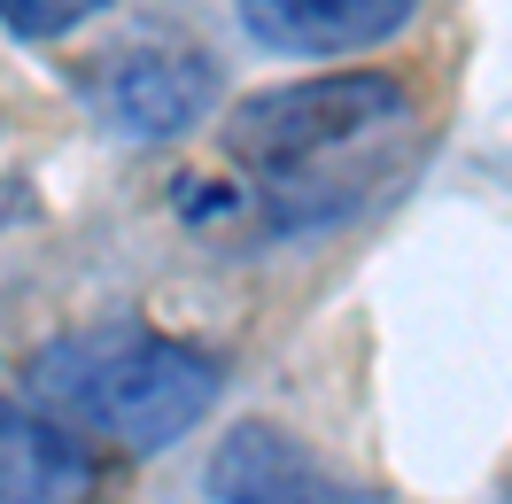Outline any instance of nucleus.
<instances>
[{"instance_id":"1","label":"nucleus","mask_w":512,"mask_h":504,"mask_svg":"<svg viewBox=\"0 0 512 504\" xmlns=\"http://www.w3.org/2000/svg\"><path fill=\"white\" fill-rule=\"evenodd\" d=\"M396 132H412L404 78H388V70H319V78H288V86H264V94L241 101L225 117V156L249 171V194L272 218L288 210V194H311V187L334 194V218H342L373 194L365 156ZM303 225H319L311 202H303Z\"/></svg>"},{"instance_id":"2","label":"nucleus","mask_w":512,"mask_h":504,"mask_svg":"<svg viewBox=\"0 0 512 504\" xmlns=\"http://www.w3.org/2000/svg\"><path fill=\"white\" fill-rule=\"evenodd\" d=\"M218 357L194 342H171L156 326H86L63 334L32 357V396L39 411L70 435H101L117 450L156 458L187 442L210 404H218Z\"/></svg>"},{"instance_id":"3","label":"nucleus","mask_w":512,"mask_h":504,"mask_svg":"<svg viewBox=\"0 0 512 504\" xmlns=\"http://www.w3.org/2000/svg\"><path fill=\"white\" fill-rule=\"evenodd\" d=\"M78 94L117 140H179L218 109V63L187 47H117L86 63Z\"/></svg>"},{"instance_id":"4","label":"nucleus","mask_w":512,"mask_h":504,"mask_svg":"<svg viewBox=\"0 0 512 504\" xmlns=\"http://www.w3.org/2000/svg\"><path fill=\"white\" fill-rule=\"evenodd\" d=\"M202 489H210V504H373L365 481H350L342 466H326L303 435L272 427V419H241V427L210 450Z\"/></svg>"},{"instance_id":"5","label":"nucleus","mask_w":512,"mask_h":504,"mask_svg":"<svg viewBox=\"0 0 512 504\" xmlns=\"http://www.w3.org/2000/svg\"><path fill=\"white\" fill-rule=\"evenodd\" d=\"M94 450L47 411L0 396V504H94Z\"/></svg>"},{"instance_id":"6","label":"nucleus","mask_w":512,"mask_h":504,"mask_svg":"<svg viewBox=\"0 0 512 504\" xmlns=\"http://www.w3.org/2000/svg\"><path fill=\"white\" fill-rule=\"evenodd\" d=\"M419 0H241V24H249L272 55H357V47H381L388 32L412 24Z\"/></svg>"},{"instance_id":"7","label":"nucleus","mask_w":512,"mask_h":504,"mask_svg":"<svg viewBox=\"0 0 512 504\" xmlns=\"http://www.w3.org/2000/svg\"><path fill=\"white\" fill-rule=\"evenodd\" d=\"M109 0H0V32L16 39H63L78 32L86 16H101Z\"/></svg>"}]
</instances>
